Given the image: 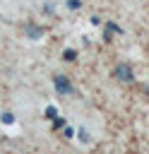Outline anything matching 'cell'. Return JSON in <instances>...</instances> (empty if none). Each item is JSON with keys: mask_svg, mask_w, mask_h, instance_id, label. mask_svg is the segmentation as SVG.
<instances>
[{"mask_svg": "<svg viewBox=\"0 0 149 154\" xmlns=\"http://www.w3.org/2000/svg\"><path fill=\"white\" fill-rule=\"evenodd\" d=\"M46 118H50V120H55V118H58V111H55V106H48V108H46Z\"/></svg>", "mask_w": 149, "mask_h": 154, "instance_id": "obj_5", "label": "cell"}, {"mask_svg": "<svg viewBox=\"0 0 149 154\" xmlns=\"http://www.w3.org/2000/svg\"><path fill=\"white\" fill-rule=\"evenodd\" d=\"M77 135H79V140H82V142H84V144H87V142H89V140H91V137H89V132H87V128H82V130H79V132H77Z\"/></svg>", "mask_w": 149, "mask_h": 154, "instance_id": "obj_6", "label": "cell"}, {"mask_svg": "<svg viewBox=\"0 0 149 154\" xmlns=\"http://www.w3.org/2000/svg\"><path fill=\"white\" fill-rule=\"evenodd\" d=\"M26 34H29V38H38V36L43 34V29H41V26H29Z\"/></svg>", "mask_w": 149, "mask_h": 154, "instance_id": "obj_3", "label": "cell"}, {"mask_svg": "<svg viewBox=\"0 0 149 154\" xmlns=\"http://www.w3.org/2000/svg\"><path fill=\"white\" fill-rule=\"evenodd\" d=\"M2 123H5V125H12V123H14V113L5 111V113H2Z\"/></svg>", "mask_w": 149, "mask_h": 154, "instance_id": "obj_4", "label": "cell"}, {"mask_svg": "<svg viewBox=\"0 0 149 154\" xmlns=\"http://www.w3.org/2000/svg\"><path fill=\"white\" fill-rule=\"evenodd\" d=\"M62 58H65V60H74V58H77V53H74L72 48H67V51L62 53Z\"/></svg>", "mask_w": 149, "mask_h": 154, "instance_id": "obj_7", "label": "cell"}, {"mask_svg": "<svg viewBox=\"0 0 149 154\" xmlns=\"http://www.w3.org/2000/svg\"><path fill=\"white\" fill-rule=\"evenodd\" d=\"M113 77L118 79V82H132L135 77H132V70L127 67V65H118L115 70H113Z\"/></svg>", "mask_w": 149, "mask_h": 154, "instance_id": "obj_2", "label": "cell"}, {"mask_svg": "<svg viewBox=\"0 0 149 154\" xmlns=\"http://www.w3.org/2000/svg\"><path fill=\"white\" fill-rule=\"evenodd\" d=\"M53 82H55V91H58L60 96L72 94V84H70V79H67L65 75H55V77H53Z\"/></svg>", "mask_w": 149, "mask_h": 154, "instance_id": "obj_1", "label": "cell"}, {"mask_svg": "<svg viewBox=\"0 0 149 154\" xmlns=\"http://www.w3.org/2000/svg\"><path fill=\"white\" fill-rule=\"evenodd\" d=\"M67 5H70L72 10H77V7H79V0H67Z\"/></svg>", "mask_w": 149, "mask_h": 154, "instance_id": "obj_8", "label": "cell"}]
</instances>
